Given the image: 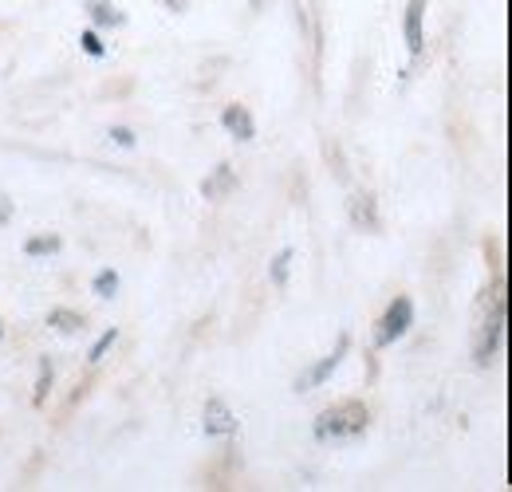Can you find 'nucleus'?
<instances>
[{"instance_id":"nucleus-12","label":"nucleus","mask_w":512,"mask_h":492,"mask_svg":"<svg viewBox=\"0 0 512 492\" xmlns=\"http://www.w3.org/2000/svg\"><path fill=\"white\" fill-rule=\"evenodd\" d=\"M115 292H119V272H115V268H103V272L95 276V296H99V300H111Z\"/></svg>"},{"instance_id":"nucleus-4","label":"nucleus","mask_w":512,"mask_h":492,"mask_svg":"<svg viewBox=\"0 0 512 492\" xmlns=\"http://www.w3.org/2000/svg\"><path fill=\"white\" fill-rule=\"evenodd\" d=\"M233 430H237V414L221 398H209L205 402V433L209 437H229Z\"/></svg>"},{"instance_id":"nucleus-10","label":"nucleus","mask_w":512,"mask_h":492,"mask_svg":"<svg viewBox=\"0 0 512 492\" xmlns=\"http://www.w3.org/2000/svg\"><path fill=\"white\" fill-rule=\"evenodd\" d=\"M48 323H52L56 331H67V335H71V331H83V327H87V319H83L79 311H67V308H56V311H52V315H48Z\"/></svg>"},{"instance_id":"nucleus-17","label":"nucleus","mask_w":512,"mask_h":492,"mask_svg":"<svg viewBox=\"0 0 512 492\" xmlns=\"http://www.w3.org/2000/svg\"><path fill=\"white\" fill-rule=\"evenodd\" d=\"M111 138H115L119 146H134V130H127V126H115V130H111Z\"/></svg>"},{"instance_id":"nucleus-9","label":"nucleus","mask_w":512,"mask_h":492,"mask_svg":"<svg viewBox=\"0 0 512 492\" xmlns=\"http://www.w3.org/2000/svg\"><path fill=\"white\" fill-rule=\"evenodd\" d=\"M87 8H91V20H95V24H103V28H119V24H127V16H123L111 0H91Z\"/></svg>"},{"instance_id":"nucleus-1","label":"nucleus","mask_w":512,"mask_h":492,"mask_svg":"<svg viewBox=\"0 0 512 492\" xmlns=\"http://www.w3.org/2000/svg\"><path fill=\"white\" fill-rule=\"evenodd\" d=\"M371 422V410L363 402H339L331 410H323L316 418V437L320 441H343V437H359Z\"/></svg>"},{"instance_id":"nucleus-7","label":"nucleus","mask_w":512,"mask_h":492,"mask_svg":"<svg viewBox=\"0 0 512 492\" xmlns=\"http://www.w3.org/2000/svg\"><path fill=\"white\" fill-rule=\"evenodd\" d=\"M351 221H355V229H363V233H379V209H375V197H367V193L351 197Z\"/></svg>"},{"instance_id":"nucleus-11","label":"nucleus","mask_w":512,"mask_h":492,"mask_svg":"<svg viewBox=\"0 0 512 492\" xmlns=\"http://www.w3.org/2000/svg\"><path fill=\"white\" fill-rule=\"evenodd\" d=\"M28 256H56L60 252V237L56 233H44V237H32L28 245H24Z\"/></svg>"},{"instance_id":"nucleus-13","label":"nucleus","mask_w":512,"mask_h":492,"mask_svg":"<svg viewBox=\"0 0 512 492\" xmlns=\"http://www.w3.org/2000/svg\"><path fill=\"white\" fill-rule=\"evenodd\" d=\"M48 390H52V363H48V359H40V378H36V394H32V402H36V406H44Z\"/></svg>"},{"instance_id":"nucleus-5","label":"nucleus","mask_w":512,"mask_h":492,"mask_svg":"<svg viewBox=\"0 0 512 492\" xmlns=\"http://www.w3.org/2000/svg\"><path fill=\"white\" fill-rule=\"evenodd\" d=\"M422 20H426V0H410L406 4V24H402V32H406V48H410V56H422Z\"/></svg>"},{"instance_id":"nucleus-20","label":"nucleus","mask_w":512,"mask_h":492,"mask_svg":"<svg viewBox=\"0 0 512 492\" xmlns=\"http://www.w3.org/2000/svg\"><path fill=\"white\" fill-rule=\"evenodd\" d=\"M0 335H4V327H0Z\"/></svg>"},{"instance_id":"nucleus-15","label":"nucleus","mask_w":512,"mask_h":492,"mask_svg":"<svg viewBox=\"0 0 512 492\" xmlns=\"http://www.w3.org/2000/svg\"><path fill=\"white\" fill-rule=\"evenodd\" d=\"M79 44H83V52H87V56H95V60H103V56H107V48H103V40H99L95 32H83V36H79Z\"/></svg>"},{"instance_id":"nucleus-19","label":"nucleus","mask_w":512,"mask_h":492,"mask_svg":"<svg viewBox=\"0 0 512 492\" xmlns=\"http://www.w3.org/2000/svg\"><path fill=\"white\" fill-rule=\"evenodd\" d=\"M8 213H12V205L4 201V205H0V221H8Z\"/></svg>"},{"instance_id":"nucleus-14","label":"nucleus","mask_w":512,"mask_h":492,"mask_svg":"<svg viewBox=\"0 0 512 492\" xmlns=\"http://www.w3.org/2000/svg\"><path fill=\"white\" fill-rule=\"evenodd\" d=\"M288 264H292V248H284V252L272 260V268H268L272 284H284V280H288Z\"/></svg>"},{"instance_id":"nucleus-6","label":"nucleus","mask_w":512,"mask_h":492,"mask_svg":"<svg viewBox=\"0 0 512 492\" xmlns=\"http://www.w3.org/2000/svg\"><path fill=\"white\" fill-rule=\"evenodd\" d=\"M221 126L237 138V142H253L256 138V123H253V115L241 107V103H233V107H225L221 111Z\"/></svg>"},{"instance_id":"nucleus-8","label":"nucleus","mask_w":512,"mask_h":492,"mask_svg":"<svg viewBox=\"0 0 512 492\" xmlns=\"http://www.w3.org/2000/svg\"><path fill=\"white\" fill-rule=\"evenodd\" d=\"M237 189V174H233V166H217L205 182H201V193L209 197V201H221V197H229Z\"/></svg>"},{"instance_id":"nucleus-18","label":"nucleus","mask_w":512,"mask_h":492,"mask_svg":"<svg viewBox=\"0 0 512 492\" xmlns=\"http://www.w3.org/2000/svg\"><path fill=\"white\" fill-rule=\"evenodd\" d=\"M162 4H166L170 12H186V8H190V0H162Z\"/></svg>"},{"instance_id":"nucleus-16","label":"nucleus","mask_w":512,"mask_h":492,"mask_svg":"<svg viewBox=\"0 0 512 492\" xmlns=\"http://www.w3.org/2000/svg\"><path fill=\"white\" fill-rule=\"evenodd\" d=\"M111 347H115V327H111V331H107V335H103V339L91 347V355H87V359H91V363H99V359H103Z\"/></svg>"},{"instance_id":"nucleus-2","label":"nucleus","mask_w":512,"mask_h":492,"mask_svg":"<svg viewBox=\"0 0 512 492\" xmlns=\"http://www.w3.org/2000/svg\"><path fill=\"white\" fill-rule=\"evenodd\" d=\"M410 323H414V304H410L406 296L390 300V308H386V315L379 319L375 343H379V347H390V343H398V339H402V335L410 331Z\"/></svg>"},{"instance_id":"nucleus-3","label":"nucleus","mask_w":512,"mask_h":492,"mask_svg":"<svg viewBox=\"0 0 512 492\" xmlns=\"http://www.w3.org/2000/svg\"><path fill=\"white\" fill-rule=\"evenodd\" d=\"M347 347H351V339L343 335V339H339V347H335V351H331V355H327L323 363H316V367L308 370V374H300V378H296V390H312V386H323V382H327V378L335 374V367L343 363Z\"/></svg>"}]
</instances>
